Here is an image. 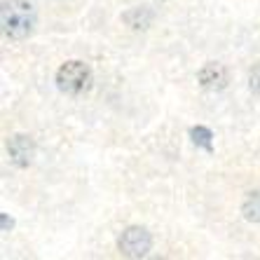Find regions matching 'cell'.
Instances as JSON below:
<instances>
[{
    "label": "cell",
    "mask_w": 260,
    "mask_h": 260,
    "mask_svg": "<svg viewBox=\"0 0 260 260\" xmlns=\"http://www.w3.org/2000/svg\"><path fill=\"white\" fill-rule=\"evenodd\" d=\"M3 30H5L7 38L12 40H24L33 33V26H36V10L30 3L26 0H5L3 3Z\"/></svg>",
    "instance_id": "1"
},
{
    "label": "cell",
    "mask_w": 260,
    "mask_h": 260,
    "mask_svg": "<svg viewBox=\"0 0 260 260\" xmlns=\"http://www.w3.org/2000/svg\"><path fill=\"white\" fill-rule=\"evenodd\" d=\"M56 87L63 94L78 96V94H82L91 87V68L85 61H66L56 71Z\"/></svg>",
    "instance_id": "2"
},
{
    "label": "cell",
    "mask_w": 260,
    "mask_h": 260,
    "mask_svg": "<svg viewBox=\"0 0 260 260\" xmlns=\"http://www.w3.org/2000/svg\"><path fill=\"white\" fill-rule=\"evenodd\" d=\"M120 253L127 258H143L150 253L152 248V237L145 228H127L117 239Z\"/></svg>",
    "instance_id": "3"
},
{
    "label": "cell",
    "mask_w": 260,
    "mask_h": 260,
    "mask_svg": "<svg viewBox=\"0 0 260 260\" xmlns=\"http://www.w3.org/2000/svg\"><path fill=\"white\" fill-rule=\"evenodd\" d=\"M228 80H230L228 68H225L223 63H216V61H209V63H204V66L197 71V82L209 91L225 89V87H228Z\"/></svg>",
    "instance_id": "4"
},
{
    "label": "cell",
    "mask_w": 260,
    "mask_h": 260,
    "mask_svg": "<svg viewBox=\"0 0 260 260\" xmlns=\"http://www.w3.org/2000/svg\"><path fill=\"white\" fill-rule=\"evenodd\" d=\"M7 152H10V159L24 169L36 157V145H33L30 136H26V134H14V136L7 139Z\"/></svg>",
    "instance_id": "5"
},
{
    "label": "cell",
    "mask_w": 260,
    "mask_h": 260,
    "mask_svg": "<svg viewBox=\"0 0 260 260\" xmlns=\"http://www.w3.org/2000/svg\"><path fill=\"white\" fill-rule=\"evenodd\" d=\"M122 19H124L132 28H148V26L152 24V12L148 7H134V10H129Z\"/></svg>",
    "instance_id": "6"
},
{
    "label": "cell",
    "mask_w": 260,
    "mask_h": 260,
    "mask_svg": "<svg viewBox=\"0 0 260 260\" xmlns=\"http://www.w3.org/2000/svg\"><path fill=\"white\" fill-rule=\"evenodd\" d=\"M242 213L251 223H260V190L246 194V200L242 204Z\"/></svg>",
    "instance_id": "7"
},
{
    "label": "cell",
    "mask_w": 260,
    "mask_h": 260,
    "mask_svg": "<svg viewBox=\"0 0 260 260\" xmlns=\"http://www.w3.org/2000/svg\"><path fill=\"white\" fill-rule=\"evenodd\" d=\"M190 139H192L194 145H200V148H204L206 152H213V134L209 127H202V124H197V127L190 129Z\"/></svg>",
    "instance_id": "8"
},
{
    "label": "cell",
    "mask_w": 260,
    "mask_h": 260,
    "mask_svg": "<svg viewBox=\"0 0 260 260\" xmlns=\"http://www.w3.org/2000/svg\"><path fill=\"white\" fill-rule=\"evenodd\" d=\"M248 85H251V91H255L260 96V63H255L251 68V75H248Z\"/></svg>",
    "instance_id": "9"
},
{
    "label": "cell",
    "mask_w": 260,
    "mask_h": 260,
    "mask_svg": "<svg viewBox=\"0 0 260 260\" xmlns=\"http://www.w3.org/2000/svg\"><path fill=\"white\" fill-rule=\"evenodd\" d=\"M0 218H3V232H7V230H12L14 228V220L7 213H0Z\"/></svg>",
    "instance_id": "10"
}]
</instances>
